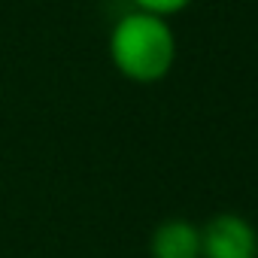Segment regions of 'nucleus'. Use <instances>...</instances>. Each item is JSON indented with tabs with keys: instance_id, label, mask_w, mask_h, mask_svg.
I'll list each match as a JSON object with an SVG mask.
<instances>
[{
	"instance_id": "obj_4",
	"label": "nucleus",
	"mask_w": 258,
	"mask_h": 258,
	"mask_svg": "<svg viewBox=\"0 0 258 258\" xmlns=\"http://www.w3.org/2000/svg\"><path fill=\"white\" fill-rule=\"evenodd\" d=\"M188 7H191V0H131V10L161 16V19H173L179 13H185Z\"/></svg>"
},
{
	"instance_id": "obj_1",
	"label": "nucleus",
	"mask_w": 258,
	"mask_h": 258,
	"mask_svg": "<svg viewBox=\"0 0 258 258\" xmlns=\"http://www.w3.org/2000/svg\"><path fill=\"white\" fill-rule=\"evenodd\" d=\"M106 52L118 76L134 85H155L176 64V34L170 19L127 10L112 22Z\"/></svg>"
},
{
	"instance_id": "obj_3",
	"label": "nucleus",
	"mask_w": 258,
	"mask_h": 258,
	"mask_svg": "<svg viewBox=\"0 0 258 258\" xmlns=\"http://www.w3.org/2000/svg\"><path fill=\"white\" fill-rule=\"evenodd\" d=\"M152 258H201V225L188 219H164L149 240Z\"/></svg>"
},
{
	"instance_id": "obj_2",
	"label": "nucleus",
	"mask_w": 258,
	"mask_h": 258,
	"mask_svg": "<svg viewBox=\"0 0 258 258\" xmlns=\"http://www.w3.org/2000/svg\"><path fill=\"white\" fill-rule=\"evenodd\" d=\"M201 258H258V231L237 213H219L201 225Z\"/></svg>"
}]
</instances>
